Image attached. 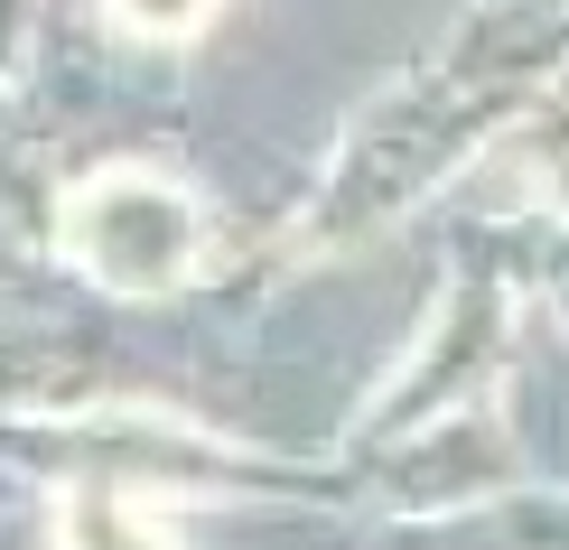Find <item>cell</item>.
<instances>
[{
  "mask_svg": "<svg viewBox=\"0 0 569 550\" xmlns=\"http://www.w3.org/2000/svg\"><path fill=\"white\" fill-rule=\"evenodd\" d=\"M197 243H206L197 197L178 178H159V169H103L93 187L66 197V252L103 290H131V299L178 290L197 271Z\"/></svg>",
  "mask_w": 569,
  "mask_h": 550,
  "instance_id": "6da1fadb",
  "label": "cell"
},
{
  "mask_svg": "<svg viewBox=\"0 0 569 550\" xmlns=\"http://www.w3.org/2000/svg\"><path fill=\"white\" fill-rule=\"evenodd\" d=\"M112 10H122L140 38H187L206 10H216V0H112Z\"/></svg>",
  "mask_w": 569,
  "mask_h": 550,
  "instance_id": "7a4b0ae2",
  "label": "cell"
}]
</instances>
